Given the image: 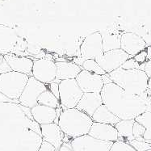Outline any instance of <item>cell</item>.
<instances>
[{"mask_svg": "<svg viewBox=\"0 0 151 151\" xmlns=\"http://www.w3.org/2000/svg\"><path fill=\"white\" fill-rule=\"evenodd\" d=\"M42 142L40 124L19 104H0V151H38Z\"/></svg>", "mask_w": 151, "mask_h": 151, "instance_id": "6da1fadb", "label": "cell"}, {"mask_svg": "<svg viewBox=\"0 0 151 151\" xmlns=\"http://www.w3.org/2000/svg\"><path fill=\"white\" fill-rule=\"evenodd\" d=\"M103 104L120 120H135L145 111H151L148 91L141 96L127 92L114 83L105 84L101 92Z\"/></svg>", "mask_w": 151, "mask_h": 151, "instance_id": "7a4b0ae2", "label": "cell"}, {"mask_svg": "<svg viewBox=\"0 0 151 151\" xmlns=\"http://www.w3.org/2000/svg\"><path fill=\"white\" fill-rule=\"evenodd\" d=\"M93 120L77 108L62 109L58 124L65 136L74 139L89 133Z\"/></svg>", "mask_w": 151, "mask_h": 151, "instance_id": "3957f363", "label": "cell"}, {"mask_svg": "<svg viewBox=\"0 0 151 151\" xmlns=\"http://www.w3.org/2000/svg\"><path fill=\"white\" fill-rule=\"evenodd\" d=\"M112 83L127 92L141 96L148 91L149 78L141 70H124L119 68L108 74Z\"/></svg>", "mask_w": 151, "mask_h": 151, "instance_id": "277c9868", "label": "cell"}, {"mask_svg": "<svg viewBox=\"0 0 151 151\" xmlns=\"http://www.w3.org/2000/svg\"><path fill=\"white\" fill-rule=\"evenodd\" d=\"M28 79L29 76L27 74L16 71H10L6 74H0V91L7 98L17 101Z\"/></svg>", "mask_w": 151, "mask_h": 151, "instance_id": "5b68a950", "label": "cell"}, {"mask_svg": "<svg viewBox=\"0 0 151 151\" xmlns=\"http://www.w3.org/2000/svg\"><path fill=\"white\" fill-rule=\"evenodd\" d=\"M83 94L76 79L62 80L59 83L60 104L62 109L76 108Z\"/></svg>", "mask_w": 151, "mask_h": 151, "instance_id": "8992f818", "label": "cell"}, {"mask_svg": "<svg viewBox=\"0 0 151 151\" xmlns=\"http://www.w3.org/2000/svg\"><path fill=\"white\" fill-rule=\"evenodd\" d=\"M32 76L44 84L54 83L57 78L56 62L46 58L33 60Z\"/></svg>", "mask_w": 151, "mask_h": 151, "instance_id": "52a82bcc", "label": "cell"}, {"mask_svg": "<svg viewBox=\"0 0 151 151\" xmlns=\"http://www.w3.org/2000/svg\"><path fill=\"white\" fill-rule=\"evenodd\" d=\"M47 89L46 84L42 83L34 77L30 76L19 99V104L30 108H33L34 106L38 104L37 100L39 96Z\"/></svg>", "mask_w": 151, "mask_h": 151, "instance_id": "ba28073f", "label": "cell"}, {"mask_svg": "<svg viewBox=\"0 0 151 151\" xmlns=\"http://www.w3.org/2000/svg\"><path fill=\"white\" fill-rule=\"evenodd\" d=\"M103 53V35L101 32H95L85 37L80 47L81 58L83 62L86 59L96 60Z\"/></svg>", "mask_w": 151, "mask_h": 151, "instance_id": "9c48e42d", "label": "cell"}, {"mask_svg": "<svg viewBox=\"0 0 151 151\" xmlns=\"http://www.w3.org/2000/svg\"><path fill=\"white\" fill-rule=\"evenodd\" d=\"M131 58L133 57L121 49H118L104 52L96 61L107 74H109L121 67V65Z\"/></svg>", "mask_w": 151, "mask_h": 151, "instance_id": "30bf717a", "label": "cell"}, {"mask_svg": "<svg viewBox=\"0 0 151 151\" xmlns=\"http://www.w3.org/2000/svg\"><path fill=\"white\" fill-rule=\"evenodd\" d=\"M112 144L113 142L100 141L89 134L72 139L70 143L73 151H109Z\"/></svg>", "mask_w": 151, "mask_h": 151, "instance_id": "8fae6325", "label": "cell"}, {"mask_svg": "<svg viewBox=\"0 0 151 151\" xmlns=\"http://www.w3.org/2000/svg\"><path fill=\"white\" fill-rule=\"evenodd\" d=\"M78 86L83 93H100L104 83L102 75L83 70L76 78Z\"/></svg>", "mask_w": 151, "mask_h": 151, "instance_id": "7c38bea8", "label": "cell"}, {"mask_svg": "<svg viewBox=\"0 0 151 151\" xmlns=\"http://www.w3.org/2000/svg\"><path fill=\"white\" fill-rule=\"evenodd\" d=\"M148 47L145 40L134 32H124L120 37V49L131 57H134Z\"/></svg>", "mask_w": 151, "mask_h": 151, "instance_id": "4fadbf2b", "label": "cell"}, {"mask_svg": "<svg viewBox=\"0 0 151 151\" xmlns=\"http://www.w3.org/2000/svg\"><path fill=\"white\" fill-rule=\"evenodd\" d=\"M40 129L43 141L49 142L55 147L56 151H58L64 143L63 140L65 137V134L60 129L58 124L56 123L41 124Z\"/></svg>", "mask_w": 151, "mask_h": 151, "instance_id": "5bb4252c", "label": "cell"}, {"mask_svg": "<svg viewBox=\"0 0 151 151\" xmlns=\"http://www.w3.org/2000/svg\"><path fill=\"white\" fill-rule=\"evenodd\" d=\"M19 39L18 34L13 28L0 24V54L4 56L12 53Z\"/></svg>", "mask_w": 151, "mask_h": 151, "instance_id": "9a60e30c", "label": "cell"}, {"mask_svg": "<svg viewBox=\"0 0 151 151\" xmlns=\"http://www.w3.org/2000/svg\"><path fill=\"white\" fill-rule=\"evenodd\" d=\"M88 134L104 142H115L119 139L117 130L114 125L108 124L93 122Z\"/></svg>", "mask_w": 151, "mask_h": 151, "instance_id": "2e32d148", "label": "cell"}, {"mask_svg": "<svg viewBox=\"0 0 151 151\" xmlns=\"http://www.w3.org/2000/svg\"><path fill=\"white\" fill-rule=\"evenodd\" d=\"M4 58L12 71L27 74L29 77L32 75L33 60L30 58L9 53L4 55Z\"/></svg>", "mask_w": 151, "mask_h": 151, "instance_id": "e0dca14e", "label": "cell"}, {"mask_svg": "<svg viewBox=\"0 0 151 151\" xmlns=\"http://www.w3.org/2000/svg\"><path fill=\"white\" fill-rule=\"evenodd\" d=\"M102 104H104L100 93H84L76 108L91 117Z\"/></svg>", "mask_w": 151, "mask_h": 151, "instance_id": "ac0fdd59", "label": "cell"}, {"mask_svg": "<svg viewBox=\"0 0 151 151\" xmlns=\"http://www.w3.org/2000/svg\"><path fill=\"white\" fill-rule=\"evenodd\" d=\"M57 65V78L55 81L59 83L62 80L76 79V78L83 70V68L79 65L73 62H56Z\"/></svg>", "mask_w": 151, "mask_h": 151, "instance_id": "d6986e66", "label": "cell"}, {"mask_svg": "<svg viewBox=\"0 0 151 151\" xmlns=\"http://www.w3.org/2000/svg\"><path fill=\"white\" fill-rule=\"evenodd\" d=\"M32 115L35 121L39 124L54 123L57 118V110L45 105L37 104L31 108Z\"/></svg>", "mask_w": 151, "mask_h": 151, "instance_id": "ffe728a7", "label": "cell"}, {"mask_svg": "<svg viewBox=\"0 0 151 151\" xmlns=\"http://www.w3.org/2000/svg\"><path fill=\"white\" fill-rule=\"evenodd\" d=\"M93 122L102 124H108L116 125L120 121V119L116 116L104 104H102L91 116Z\"/></svg>", "mask_w": 151, "mask_h": 151, "instance_id": "44dd1931", "label": "cell"}, {"mask_svg": "<svg viewBox=\"0 0 151 151\" xmlns=\"http://www.w3.org/2000/svg\"><path fill=\"white\" fill-rule=\"evenodd\" d=\"M135 120H120L116 125L118 133V141L129 142L134 138L133 137V124Z\"/></svg>", "mask_w": 151, "mask_h": 151, "instance_id": "7402d4cb", "label": "cell"}, {"mask_svg": "<svg viewBox=\"0 0 151 151\" xmlns=\"http://www.w3.org/2000/svg\"><path fill=\"white\" fill-rule=\"evenodd\" d=\"M120 37L119 34H109L103 37V51L104 52L120 49Z\"/></svg>", "mask_w": 151, "mask_h": 151, "instance_id": "603a6c76", "label": "cell"}, {"mask_svg": "<svg viewBox=\"0 0 151 151\" xmlns=\"http://www.w3.org/2000/svg\"><path fill=\"white\" fill-rule=\"evenodd\" d=\"M37 102H38V104L48 106L55 109L59 108L61 105L60 100L57 99V97L50 91V89H47L39 96Z\"/></svg>", "mask_w": 151, "mask_h": 151, "instance_id": "cb8c5ba5", "label": "cell"}, {"mask_svg": "<svg viewBox=\"0 0 151 151\" xmlns=\"http://www.w3.org/2000/svg\"><path fill=\"white\" fill-rule=\"evenodd\" d=\"M135 121L141 124L145 128V132L143 138L145 141L151 140V111H145L142 115L138 116L135 119Z\"/></svg>", "mask_w": 151, "mask_h": 151, "instance_id": "d4e9b609", "label": "cell"}, {"mask_svg": "<svg viewBox=\"0 0 151 151\" xmlns=\"http://www.w3.org/2000/svg\"><path fill=\"white\" fill-rule=\"evenodd\" d=\"M82 68H83V70L89 71L93 74H99V75H104V74H107L95 59H86V60H85L83 63V65H82Z\"/></svg>", "mask_w": 151, "mask_h": 151, "instance_id": "484cf974", "label": "cell"}, {"mask_svg": "<svg viewBox=\"0 0 151 151\" xmlns=\"http://www.w3.org/2000/svg\"><path fill=\"white\" fill-rule=\"evenodd\" d=\"M109 151H137L129 143L122 141L113 142Z\"/></svg>", "mask_w": 151, "mask_h": 151, "instance_id": "4316f807", "label": "cell"}, {"mask_svg": "<svg viewBox=\"0 0 151 151\" xmlns=\"http://www.w3.org/2000/svg\"><path fill=\"white\" fill-rule=\"evenodd\" d=\"M128 143H129L137 151H146L148 150H151V145L145 141H138L133 139Z\"/></svg>", "mask_w": 151, "mask_h": 151, "instance_id": "83f0119b", "label": "cell"}, {"mask_svg": "<svg viewBox=\"0 0 151 151\" xmlns=\"http://www.w3.org/2000/svg\"><path fill=\"white\" fill-rule=\"evenodd\" d=\"M145 132V128L142 126L141 124L138 122L135 121L134 124H133V137L136 140L138 141H145V139L143 138V136Z\"/></svg>", "mask_w": 151, "mask_h": 151, "instance_id": "f1b7e54d", "label": "cell"}, {"mask_svg": "<svg viewBox=\"0 0 151 151\" xmlns=\"http://www.w3.org/2000/svg\"><path fill=\"white\" fill-rule=\"evenodd\" d=\"M120 68H122L124 70H134V69L139 70L140 69V64L138 62H136L133 58H131L128 59L126 62L121 65Z\"/></svg>", "mask_w": 151, "mask_h": 151, "instance_id": "f546056e", "label": "cell"}, {"mask_svg": "<svg viewBox=\"0 0 151 151\" xmlns=\"http://www.w3.org/2000/svg\"><path fill=\"white\" fill-rule=\"evenodd\" d=\"M133 58L135 60L136 62H138L139 64H142L144 62H147L148 61V58H147V52H146V50H143L142 52H140L139 53H137V55H135L133 57Z\"/></svg>", "mask_w": 151, "mask_h": 151, "instance_id": "4dcf8cb0", "label": "cell"}, {"mask_svg": "<svg viewBox=\"0 0 151 151\" xmlns=\"http://www.w3.org/2000/svg\"><path fill=\"white\" fill-rule=\"evenodd\" d=\"M10 71L12 70L10 67V65H8V63L6 62V61L4 58L3 62L0 63V74H6V73H8Z\"/></svg>", "mask_w": 151, "mask_h": 151, "instance_id": "1f68e13d", "label": "cell"}, {"mask_svg": "<svg viewBox=\"0 0 151 151\" xmlns=\"http://www.w3.org/2000/svg\"><path fill=\"white\" fill-rule=\"evenodd\" d=\"M38 151H56V149L53 145L50 144L49 142L43 141Z\"/></svg>", "mask_w": 151, "mask_h": 151, "instance_id": "d6a6232c", "label": "cell"}, {"mask_svg": "<svg viewBox=\"0 0 151 151\" xmlns=\"http://www.w3.org/2000/svg\"><path fill=\"white\" fill-rule=\"evenodd\" d=\"M50 91L57 97V99L60 100V96H59V83H51L50 84Z\"/></svg>", "mask_w": 151, "mask_h": 151, "instance_id": "836d02e7", "label": "cell"}, {"mask_svg": "<svg viewBox=\"0 0 151 151\" xmlns=\"http://www.w3.org/2000/svg\"><path fill=\"white\" fill-rule=\"evenodd\" d=\"M2 103H16V104H19V100H12V99L7 98L5 95H3V93L0 91V104Z\"/></svg>", "mask_w": 151, "mask_h": 151, "instance_id": "e575fe53", "label": "cell"}, {"mask_svg": "<svg viewBox=\"0 0 151 151\" xmlns=\"http://www.w3.org/2000/svg\"><path fill=\"white\" fill-rule=\"evenodd\" d=\"M20 105V104H19ZM20 108L23 110V111L24 112V114L28 116L29 119L31 120H33V117H32V110L30 108H28V107H25V106H23V105H20Z\"/></svg>", "mask_w": 151, "mask_h": 151, "instance_id": "d590c367", "label": "cell"}, {"mask_svg": "<svg viewBox=\"0 0 151 151\" xmlns=\"http://www.w3.org/2000/svg\"><path fill=\"white\" fill-rule=\"evenodd\" d=\"M144 71L145 72V74H147L148 78L150 77L151 76V60H148L147 62H145Z\"/></svg>", "mask_w": 151, "mask_h": 151, "instance_id": "8d00e7d4", "label": "cell"}, {"mask_svg": "<svg viewBox=\"0 0 151 151\" xmlns=\"http://www.w3.org/2000/svg\"><path fill=\"white\" fill-rule=\"evenodd\" d=\"M58 151H73L71 149L70 145H67L66 143H63V145L60 147Z\"/></svg>", "mask_w": 151, "mask_h": 151, "instance_id": "74e56055", "label": "cell"}, {"mask_svg": "<svg viewBox=\"0 0 151 151\" xmlns=\"http://www.w3.org/2000/svg\"><path fill=\"white\" fill-rule=\"evenodd\" d=\"M102 78H103V81H104V83L105 84H108V83H112V81L111 80V78L108 77V74H104V75H102Z\"/></svg>", "mask_w": 151, "mask_h": 151, "instance_id": "f35d334b", "label": "cell"}, {"mask_svg": "<svg viewBox=\"0 0 151 151\" xmlns=\"http://www.w3.org/2000/svg\"><path fill=\"white\" fill-rule=\"evenodd\" d=\"M146 52H147V58H148V60H150L151 59V46H148L146 48Z\"/></svg>", "mask_w": 151, "mask_h": 151, "instance_id": "ab89813d", "label": "cell"}, {"mask_svg": "<svg viewBox=\"0 0 151 151\" xmlns=\"http://www.w3.org/2000/svg\"><path fill=\"white\" fill-rule=\"evenodd\" d=\"M148 90L151 93V76L149 78V82H148Z\"/></svg>", "mask_w": 151, "mask_h": 151, "instance_id": "60d3db41", "label": "cell"}, {"mask_svg": "<svg viewBox=\"0 0 151 151\" xmlns=\"http://www.w3.org/2000/svg\"><path fill=\"white\" fill-rule=\"evenodd\" d=\"M3 59H4V56L2 55V54H0V63L3 62Z\"/></svg>", "mask_w": 151, "mask_h": 151, "instance_id": "b9f144b4", "label": "cell"}, {"mask_svg": "<svg viewBox=\"0 0 151 151\" xmlns=\"http://www.w3.org/2000/svg\"><path fill=\"white\" fill-rule=\"evenodd\" d=\"M150 104H151V93L150 94Z\"/></svg>", "mask_w": 151, "mask_h": 151, "instance_id": "7bdbcfd3", "label": "cell"}, {"mask_svg": "<svg viewBox=\"0 0 151 151\" xmlns=\"http://www.w3.org/2000/svg\"><path fill=\"white\" fill-rule=\"evenodd\" d=\"M146 151H151V150H146Z\"/></svg>", "mask_w": 151, "mask_h": 151, "instance_id": "ee69618b", "label": "cell"}, {"mask_svg": "<svg viewBox=\"0 0 151 151\" xmlns=\"http://www.w3.org/2000/svg\"><path fill=\"white\" fill-rule=\"evenodd\" d=\"M150 60H151V59H150Z\"/></svg>", "mask_w": 151, "mask_h": 151, "instance_id": "f6af8a7d", "label": "cell"}]
</instances>
